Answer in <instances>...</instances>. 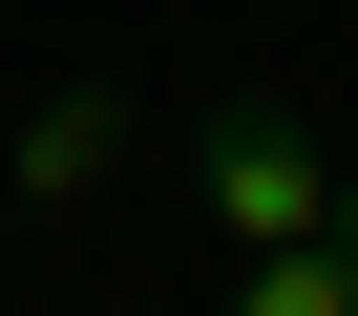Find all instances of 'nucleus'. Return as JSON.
I'll list each match as a JSON object with an SVG mask.
<instances>
[{"label":"nucleus","instance_id":"nucleus-3","mask_svg":"<svg viewBox=\"0 0 358 316\" xmlns=\"http://www.w3.org/2000/svg\"><path fill=\"white\" fill-rule=\"evenodd\" d=\"M232 316H358V253H253V295Z\"/></svg>","mask_w":358,"mask_h":316},{"label":"nucleus","instance_id":"nucleus-1","mask_svg":"<svg viewBox=\"0 0 358 316\" xmlns=\"http://www.w3.org/2000/svg\"><path fill=\"white\" fill-rule=\"evenodd\" d=\"M211 211H232V253H316V232H337V169H316V127L232 106V127H211Z\"/></svg>","mask_w":358,"mask_h":316},{"label":"nucleus","instance_id":"nucleus-2","mask_svg":"<svg viewBox=\"0 0 358 316\" xmlns=\"http://www.w3.org/2000/svg\"><path fill=\"white\" fill-rule=\"evenodd\" d=\"M106 169H127V106H106V85H64V106L22 127V190H43V211H85Z\"/></svg>","mask_w":358,"mask_h":316}]
</instances>
